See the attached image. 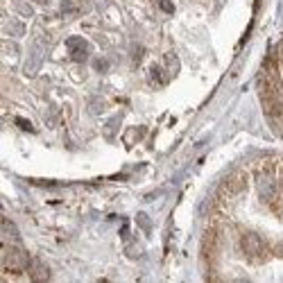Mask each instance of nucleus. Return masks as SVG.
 <instances>
[{
	"instance_id": "9d476101",
	"label": "nucleus",
	"mask_w": 283,
	"mask_h": 283,
	"mask_svg": "<svg viewBox=\"0 0 283 283\" xmlns=\"http://www.w3.org/2000/svg\"><path fill=\"white\" fill-rule=\"evenodd\" d=\"M7 32H9V34H14V36H21L25 32V25L23 23H16V21H14V23H9Z\"/></svg>"
},
{
	"instance_id": "f257e3e1",
	"label": "nucleus",
	"mask_w": 283,
	"mask_h": 283,
	"mask_svg": "<svg viewBox=\"0 0 283 283\" xmlns=\"http://www.w3.org/2000/svg\"><path fill=\"white\" fill-rule=\"evenodd\" d=\"M30 256L23 252V249L18 247V245H9L7 249H5V270L9 272H23L30 268Z\"/></svg>"
},
{
	"instance_id": "7ed1b4c3",
	"label": "nucleus",
	"mask_w": 283,
	"mask_h": 283,
	"mask_svg": "<svg viewBox=\"0 0 283 283\" xmlns=\"http://www.w3.org/2000/svg\"><path fill=\"white\" fill-rule=\"evenodd\" d=\"M256 186H258V197L263 202H272L276 195V179L272 172H260L256 177Z\"/></svg>"
},
{
	"instance_id": "20e7f679",
	"label": "nucleus",
	"mask_w": 283,
	"mask_h": 283,
	"mask_svg": "<svg viewBox=\"0 0 283 283\" xmlns=\"http://www.w3.org/2000/svg\"><path fill=\"white\" fill-rule=\"evenodd\" d=\"M68 46V52L70 57H73V62H86V57H89V46H86V41L82 39V36H70V39L66 41Z\"/></svg>"
},
{
	"instance_id": "ddd939ff",
	"label": "nucleus",
	"mask_w": 283,
	"mask_h": 283,
	"mask_svg": "<svg viewBox=\"0 0 283 283\" xmlns=\"http://www.w3.org/2000/svg\"><path fill=\"white\" fill-rule=\"evenodd\" d=\"M161 9H163V12H166V14H172V12H175V7H172V3H170V0H161Z\"/></svg>"
},
{
	"instance_id": "6e6552de",
	"label": "nucleus",
	"mask_w": 283,
	"mask_h": 283,
	"mask_svg": "<svg viewBox=\"0 0 283 283\" xmlns=\"http://www.w3.org/2000/svg\"><path fill=\"white\" fill-rule=\"evenodd\" d=\"M166 68H168V77H175L179 73V62L175 54H166Z\"/></svg>"
},
{
	"instance_id": "39448f33",
	"label": "nucleus",
	"mask_w": 283,
	"mask_h": 283,
	"mask_svg": "<svg viewBox=\"0 0 283 283\" xmlns=\"http://www.w3.org/2000/svg\"><path fill=\"white\" fill-rule=\"evenodd\" d=\"M27 272H30V279L36 281V283H46L48 279H50V270H48L46 263H41V260H30V268H27Z\"/></svg>"
},
{
	"instance_id": "423d86ee",
	"label": "nucleus",
	"mask_w": 283,
	"mask_h": 283,
	"mask_svg": "<svg viewBox=\"0 0 283 283\" xmlns=\"http://www.w3.org/2000/svg\"><path fill=\"white\" fill-rule=\"evenodd\" d=\"M0 236H3V242L7 245H18L21 242V236H18V229H16V225L12 220H3V231H0Z\"/></svg>"
},
{
	"instance_id": "1a4fd4ad",
	"label": "nucleus",
	"mask_w": 283,
	"mask_h": 283,
	"mask_svg": "<svg viewBox=\"0 0 283 283\" xmlns=\"http://www.w3.org/2000/svg\"><path fill=\"white\" fill-rule=\"evenodd\" d=\"M136 222H138V227H140V229H143L145 233L152 231V220H150V217L145 215V213H138V215H136Z\"/></svg>"
},
{
	"instance_id": "2eb2a0df",
	"label": "nucleus",
	"mask_w": 283,
	"mask_h": 283,
	"mask_svg": "<svg viewBox=\"0 0 283 283\" xmlns=\"http://www.w3.org/2000/svg\"><path fill=\"white\" fill-rule=\"evenodd\" d=\"M95 68L100 70V73H105V70H107L109 66H107V62H105V59H97V62H95Z\"/></svg>"
},
{
	"instance_id": "0eeeda50",
	"label": "nucleus",
	"mask_w": 283,
	"mask_h": 283,
	"mask_svg": "<svg viewBox=\"0 0 283 283\" xmlns=\"http://www.w3.org/2000/svg\"><path fill=\"white\" fill-rule=\"evenodd\" d=\"M242 188H245V175H242V172H238V175H231V177L225 181V190H227L229 195L240 193Z\"/></svg>"
},
{
	"instance_id": "f03ea898",
	"label": "nucleus",
	"mask_w": 283,
	"mask_h": 283,
	"mask_svg": "<svg viewBox=\"0 0 283 283\" xmlns=\"http://www.w3.org/2000/svg\"><path fill=\"white\" fill-rule=\"evenodd\" d=\"M240 247H242V252H245V256L247 258H260V256H265V240L258 236V233H254V231H247L242 236V240H240Z\"/></svg>"
},
{
	"instance_id": "9b49d317",
	"label": "nucleus",
	"mask_w": 283,
	"mask_h": 283,
	"mask_svg": "<svg viewBox=\"0 0 283 283\" xmlns=\"http://www.w3.org/2000/svg\"><path fill=\"white\" fill-rule=\"evenodd\" d=\"M140 254H143V249H140L138 242H132V245L127 247V256H129V258H138Z\"/></svg>"
},
{
	"instance_id": "4468645a",
	"label": "nucleus",
	"mask_w": 283,
	"mask_h": 283,
	"mask_svg": "<svg viewBox=\"0 0 283 283\" xmlns=\"http://www.w3.org/2000/svg\"><path fill=\"white\" fill-rule=\"evenodd\" d=\"M16 123H18V127H23V129H25V132H32V129H34V127H32V125H30V123H27V120H25V118H18V120H16Z\"/></svg>"
},
{
	"instance_id": "dca6fc26",
	"label": "nucleus",
	"mask_w": 283,
	"mask_h": 283,
	"mask_svg": "<svg viewBox=\"0 0 283 283\" xmlns=\"http://www.w3.org/2000/svg\"><path fill=\"white\" fill-rule=\"evenodd\" d=\"M36 3H48V0H36Z\"/></svg>"
},
{
	"instance_id": "f8f14e48",
	"label": "nucleus",
	"mask_w": 283,
	"mask_h": 283,
	"mask_svg": "<svg viewBox=\"0 0 283 283\" xmlns=\"http://www.w3.org/2000/svg\"><path fill=\"white\" fill-rule=\"evenodd\" d=\"M152 79H154V84H156V86H159V84H163V77H161V70H159V68H156V66H154V68H152Z\"/></svg>"
}]
</instances>
